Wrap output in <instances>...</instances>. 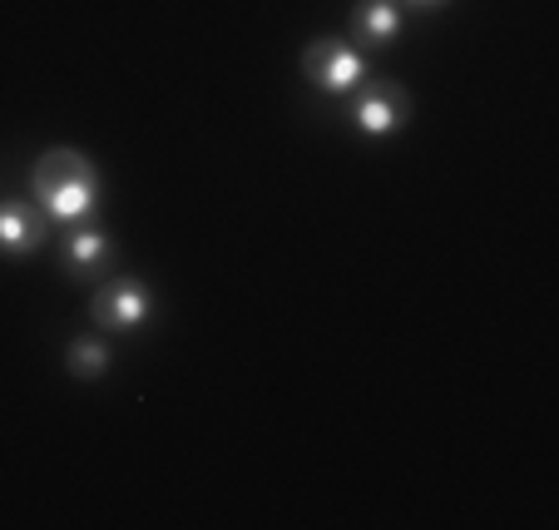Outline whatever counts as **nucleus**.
I'll return each mask as SVG.
<instances>
[{
    "instance_id": "obj_3",
    "label": "nucleus",
    "mask_w": 559,
    "mask_h": 530,
    "mask_svg": "<svg viewBox=\"0 0 559 530\" xmlns=\"http://www.w3.org/2000/svg\"><path fill=\"white\" fill-rule=\"evenodd\" d=\"M90 313H95L99 328H115V332H134L148 322V313H154V303H148V287L134 283V278H119V283H105L95 293V303H90Z\"/></svg>"
},
{
    "instance_id": "obj_6",
    "label": "nucleus",
    "mask_w": 559,
    "mask_h": 530,
    "mask_svg": "<svg viewBox=\"0 0 559 530\" xmlns=\"http://www.w3.org/2000/svg\"><path fill=\"white\" fill-rule=\"evenodd\" d=\"M352 35L367 45H391L402 35V11L391 0H361L357 11H352Z\"/></svg>"
},
{
    "instance_id": "obj_4",
    "label": "nucleus",
    "mask_w": 559,
    "mask_h": 530,
    "mask_svg": "<svg viewBox=\"0 0 559 530\" xmlns=\"http://www.w3.org/2000/svg\"><path fill=\"white\" fill-rule=\"evenodd\" d=\"M406 115H412V99H406L396 85H386V80L361 85L357 105H352V119H357L361 134H391V129L406 125Z\"/></svg>"
},
{
    "instance_id": "obj_9",
    "label": "nucleus",
    "mask_w": 559,
    "mask_h": 530,
    "mask_svg": "<svg viewBox=\"0 0 559 530\" xmlns=\"http://www.w3.org/2000/svg\"><path fill=\"white\" fill-rule=\"evenodd\" d=\"M412 5H445V0H412Z\"/></svg>"
},
{
    "instance_id": "obj_1",
    "label": "nucleus",
    "mask_w": 559,
    "mask_h": 530,
    "mask_svg": "<svg viewBox=\"0 0 559 530\" xmlns=\"http://www.w3.org/2000/svg\"><path fill=\"white\" fill-rule=\"evenodd\" d=\"M31 199L40 203L50 219H85L99 203V169L80 149H45L31 169Z\"/></svg>"
},
{
    "instance_id": "obj_7",
    "label": "nucleus",
    "mask_w": 559,
    "mask_h": 530,
    "mask_svg": "<svg viewBox=\"0 0 559 530\" xmlns=\"http://www.w3.org/2000/svg\"><path fill=\"white\" fill-rule=\"evenodd\" d=\"M60 258L70 273H95V268L109 258V238L99 234V228H74V234H64Z\"/></svg>"
},
{
    "instance_id": "obj_8",
    "label": "nucleus",
    "mask_w": 559,
    "mask_h": 530,
    "mask_svg": "<svg viewBox=\"0 0 559 530\" xmlns=\"http://www.w3.org/2000/svg\"><path fill=\"white\" fill-rule=\"evenodd\" d=\"M64 367H70V377H80V382H95L99 372L109 367V348L99 338H74L70 348H64Z\"/></svg>"
},
{
    "instance_id": "obj_2",
    "label": "nucleus",
    "mask_w": 559,
    "mask_h": 530,
    "mask_svg": "<svg viewBox=\"0 0 559 530\" xmlns=\"http://www.w3.org/2000/svg\"><path fill=\"white\" fill-rule=\"evenodd\" d=\"M302 74L312 80L317 90L342 95V90H352L357 80H367V60H361L352 45H342V40H312L302 50Z\"/></svg>"
},
{
    "instance_id": "obj_5",
    "label": "nucleus",
    "mask_w": 559,
    "mask_h": 530,
    "mask_svg": "<svg viewBox=\"0 0 559 530\" xmlns=\"http://www.w3.org/2000/svg\"><path fill=\"white\" fill-rule=\"evenodd\" d=\"M40 244H45L40 209H31V203H15V199L0 203V254H5V258H25V254H35Z\"/></svg>"
}]
</instances>
